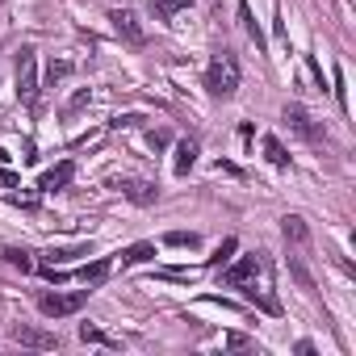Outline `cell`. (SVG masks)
I'll use <instances>...</instances> for the list:
<instances>
[{"label":"cell","mask_w":356,"mask_h":356,"mask_svg":"<svg viewBox=\"0 0 356 356\" xmlns=\"http://www.w3.org/2000/svg\"><path fill=\"white\" fill-rule=\"evenodd\" d=\"M206 88H210V97H235L239 92V59L231 55V51H218L214 59H210V67H206Z\"/></svg>","instance_id":"obj_1"},{"label":"cell","mask_w":356,"mask_h":356,"mask_svg":"<svg viewBox=\"0 0 356 356\" xmlns=\"http://www.w3.org/2000/svg\"><path fill=\"white\" fill-rule=\"evenodd\" d=\"M17 101L22 105H38V59H34V51L26 47L22 51V59H17Z\"/></svg>","instance_id":"obj_2"},{"label":"cell","mask_w":356,"mask_h":356,"mask_svg":"<svg viewBox=\"0 0 356 356\" xmlns=\"http://www.w3.org/2000/svg\"><path fill=\"white\" fill-rule=\"evenodd\" d=\"M84 302H88V289H72V293H42V298H38V310H42L47 318H67V314H76Z\"/></svg>","instance_id":"obj_3"},{"label":"cell","mask_w":356,"mask_h":356,"mask_svg":"<svg viewBox=\"0 0 356 356\" xmlns=\"http://www.w3.org/2000/svg\"><path fill=\"white\" fill-rule=\"evenodd\" d=\"M109 22H113V30H118L122 42H130V47H143V42H147V30L138 26V17H134L130 9H113Z\"/></svg>","instance_id":"obj_4"},{"label":"cell","mask_w":356,"mask_h":356,"mask_svg":"<svg viewBox=\"0 0 356 356\" xmlns=\"http://www.w3.org/2000/svg\"><path fill=\"white\" fill-rule=\"evenodd\" d=\"M9 335H13L17 343H26V348H38V352L59 348V335H55V331H47V327H26V323H22V327H13Z\"/></svg>","instance_id":"obj_5"},{"label":"cell","mask_w":356,"mask_h":356,"mask_svg":"<svg viewBox=\"0 0 356 356\" xmlns=\"http://www.w3.org/2000/svg\"><path fill=\"white\" fill-rule=\"evenodd\" d=\"M285 122H289V126H293V134H302L306 143H318V138H323V130L310 122V113H306L302 105H285Z\"/></svg>","instance_id":"obj_6"},{"label":"cell","mask_w":356,"mask_h":356,"mask_svg":"<svg viewBox=\"0 0 356 356\" xmlns=\"http://www.w3.org/2000/svg\"><path fill=\"white\" fill-rule=\"evenodd\" d=\"M264 268V260L260 256H243L239 264H231L227 268V285H235V289H243V285H252L256 281V273Z\"/></svg>","instance_id":"obj_7"},{"label":"cell","mask_w":356,"mask_h":356,"mask_svg":"<svg viewBox=\"0 0 356 356\" xmlns=\"http://www.w3.org/2000/svg\"><path fill=\"white\" fill-rule=\"evenodd\" d=\"M72 176H76V163H72V159H63L59 168H51V172L42 176V181H38V189H42V193H55V189H67V185H72Z\"/></svg>","instance_id":"obj_8"},{"label":"cell","mask_w":356,"mask_h":356,"mask_svg":"<svg viewBox=\"0 0 356 356\" xmlns=\"http://www.w3.org/2000/svg\"><path fill=\"white\" fill-rule=\"evenodd\" d=\"M118 189H122L134 206H151V202L159 197V189H155L151 181H118Z\"/></svg>","instance_id":"obj_9"},{"label":"cell","mask_w":356,"mask_h":356,"mask_svg":"<svg viewBox=\"0 0 356 356\" xmlns=\"http://www.w3.org/2000/svg\"><path fill=\"white\" fill-rule=\"evenodd\" d=\"M193 163H197V143H193V138H181V143H176V159H172L176 176H185Z\"/></svg>","instance_id":"obj_10"},{"label":"cell","mask_w":356,"mask_h":356,"mask_svg":"<svg viewBox=\"0 0 356 356\" xmlns=\"http://www.w3.org/2000/svg\"><path fill=\"white\" fill-rule=\"evenodd\" d=\"M281 231H285L289 243H306V239H310V227H306L302 214H285V218H281Z\"/></svg>","instance_id":"obj_11"},{"label":"cell","mask_w":356,"mask_h":356,"mask_svg":"<svg viewBox=\"0 0 356 356\" xmlns=\"http://www.w3.org/2000/svg\"><path fill=\"white\" fill-rule=\"evenodd\" d=\"M76 277H80L84 285H101V281L109 277V260H92V264H84V268H76Z\"/></svg>","instance_id":"obj_12"},{"label":"cell","mask_w":356,"mask_h":356,"mask_svg":"<svg viewBox=\"0 0 356 356\" xmlns=\"http://www.w3.org/2000/svg\"><path fill=\"white\" fill-rule=\"evenodd\" d=\"M239 22H243V30H248V38H252L256 47H264V34H260V26H256V17H252V9H248V0H239Z\"/></svg>","instance_id":"obj_13"},{"label":"cell","mask_w":356,"mask_h":356,"mask_svg":"<svg viewBox=\"0 0 356 356\" xmlns=\"http://www.w3.org/2000/svg\"><path fill=\"white\" fill-rule=\"evenodd\" d=\"M151 256H155V243H134V248L122 252V268H126V264H143V260H151Z\"/></svg>","instance_id":"obj_14"},{"label":"cell","mask_w":356,"mask_h":356,"mask_svg":"<svg viewBox=\"0 0 356 356\" xmlns=\"http://www.w3.org/2000/svg\"><path fill=\"white\" fill-rule=\"evenodd\" d=\"M264 155H268V163H273V168H289V155H285V147H281L273 134L264 138Z\"/></svg>","instance_id":"obj_15"},{"label":"cell","mask_w":356,"mask_h":356,"mask_svg":"<svg viewBox=\"0 0 356 356\" xmlns=\"http://www.w3.org/2000/svg\"><path fill=\"white\" fill-rule=\"evenodd\" d=\"M163 243H168V248H197V235H193V231H168Z\"/></svg>","instance_id":"obj_16"},{"label":"cell","mask_w":356,"mask_h":356,"mask_svg":"<svg viewBox=\"0 0 356 356\" xmlns=\"http://www.w3.org/2000/svg\"><path fill=\"white\" fill-rule=\"evenodd\" d=\"M185 5H189V0H155V5H151V13L163 22V17H172L176 9H185Z\"/></svg>","instance_id":"obj_17"},{"label":"cell","mask_w":356,"mask_h":356,"mask_svg":"<svg viewBox=\"0 0 356 356\" xmlns=\"http://www.w3.org/2000/svg\"><path fill=\"white\" fill-rule=\"evenodd\" d=\"M5 260H9L13 268H22V273L34 268V264H30V252H22V248H5Z\"/></svg>","instance_id":"obj_18"},{"label":"cell","mask_w":356,"mask_h":356,"mask_svg":"<svg viewBox=\"0 0 356 356\" xmlns=\"http://www.w3.org/2000/svg\"><path fill=\"white\" fill-rule=\"evenodd\" d=\"M235 248H239V243H235V239H227V243H222V248H218V252L210 256V268H222V264H227V260L235 256Z\"/></svg>","instance_id":"obj_19"},{"label":"cell","mask_w":356,"mask_h":356,"mask_svg":"<svg viewBox=\"0 0 356 356\" xmlns=\"http://www.w3.org/2000/svg\"><path fill=\"white\" fill-rule=\"evenodd\" d=\"M88 101H92V92H88V88H80V92H76V97L67 101V109H63V113H67V118H76V113H80V109H84Z\"/></svg>","instance_id":"obj_20"},{"label":"cell","mask_w":356,"mask_h":356,"mask_svg":"<svg viewBox=\"0 0 356 356\" xmlns=\"http://www.w3.org/2000/svg\"><path fill=\"white\" fill-rule=\"evenodd\" d=\"M80 339H84V343H113L109 335H101V331H97V327H88V323L80 327Z\"/></svg>","instance_id":"obj_21"},{"label":"cell","mask_w":356,"mask_h":356,"mask_svg":"<svg viewBox=\"0 0 356 356\" xmlns=\"http://www.w3.org/2000/svg\"><path fill=\"white\" fill-rule=\"evenodd\" d=\"M289 268H293V277L302 281V289H314V281H310V273L302 268V260H289Z\"/></svg>","instance_id":"obj_22"},{"label":"cell","mask_w":356,"mask_h":356,"mask_svg":"<svg viewBox=\"0 0 356 356\" xmlns=\"http://www.w3.org/2000/svg\"><path fill=\"white\" fill-rule=\"evenodd\" d=\"M47 76H51V84H55V80L72 76V63H63V59H59V63H51V72H47Z\"/></svg>","instance_id":"obj_23"},{"label":"cell","mask_w":356,"mask_h":356,"mask_svg":"<svg viewBox=\"0 0 356 356\" xmlns=\"http://www.w3.org/2000/svg\"><path fill=\"white\" fill-rule=\"evenodd\" d=\"M159 277H168V281H193V273H189V268H163Z\"/></svg>","instance_id":"obj_24"},{"label":"cell","mask_w":356,"mask_h":356,"mask_svg":"<svg viewBox=\"0 0 356 356\" xmlns=\"http://www.w3.org/2000/svg\"><path fill=\"white\" fill-rule=\"evenodd\" d=\"M138 122H143L138 113H122V118H113L109 126H113V130H122V126H138Z\"/></svg>","instance_id":"obj_25"},{"label":"cell","mask_w":356,"mask_h":356,"mask_svg":"<svg viewBox=\"0 0 356 356\" xmlns=\"http://www.w3.org/2000/svg\"><path fill=\"white\" fill-rule=\"evenodd\" d=\"M147 143L159 151V147H168V134H163V130H151V134H147Z\"/></svg>","instance_id":"obj_26"},{"label":"cell","mask_w":356,"mask_h":356,"mask_svg":"<svg viewBox=\"0 0 356 356\" xmlns=\"http://www.w3.org/2000/svg\"><path fill=\"white\" fill-rule=\"evenodd\" d=\"M227 348H248V335H239V331H231V335H227Z\"/></svg>","instance_id":"obj_27"}]
</instances>
